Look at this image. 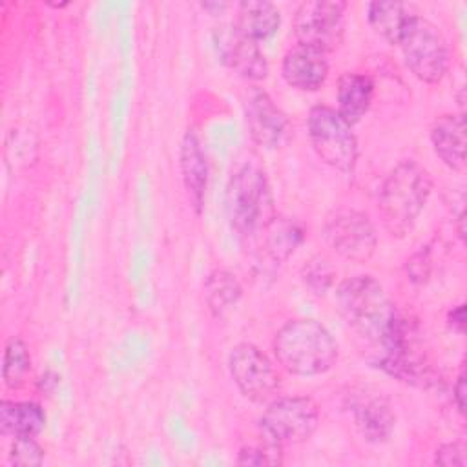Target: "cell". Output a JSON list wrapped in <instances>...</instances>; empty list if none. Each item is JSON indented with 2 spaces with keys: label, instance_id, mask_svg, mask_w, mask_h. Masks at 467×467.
I'll list each match as a JSON object with an SVG mask.
<instances>
[{
  "label": "cell",
  "instance_id": "obj_3",
  "mask_svg": "<svg viewBox=\"0 0 467 467\" xmlns=\"http://www.w3.org/2000/svg\"><path fill=\"white\" fill-rule=\"evenodd\" d=\"M277 363L294 376L312 378L328 372L339 356L337 343L325 325L301 317L286 321L274 337Z\"/></svg>",
  "mask_w": 467,
  "mask_h": 467
},
{
  "label": "cell",
  "instance_id": "obj_9",
  "mask_svg": "<svg viewBox=\"0 0 467 467\" xmlns=\"http://www.w3.org/2000/svg\"><path fill=\"white\" fill-rule=\"evenodd\" d=\"M228 370L239 392L252 403H268L277 398L281 378L272 359L252 343H239L228 354Z\"/></svg>",
  "mask_w": 467,
  "mask_h": 467
},
{
  "label": "cell",
  "instance_id": "obj_8",
  "mask_svg": "<svg viewBox=\"0 0 467 467\" xmlns=\"http://www.w3.org/2000/svg\"><path fill=\"white\" fill-rule=\"evenodd\" d=\"M345 9L339 0H306L294 15V36L299 46L330 53L345 36Z\"/></svg>",
  "mask_w": 467,
  "mask_h": 467
},
{
  "label": "cell",
  "instance_id": "obj_1",
  "mask_svg": "<svg viewBox=\"0 0 467 467\" xmlns=\"http://www.w3.org/2000/svg\"><path fill=\"white\" fill-rule=\"evenodd\" d=\"M336 303L345 321L379 348L407 337L405 319L372 275L361 274L341 281L336 290Z\"/></svg>",
  "mask_w": 467,
  "mask_h": 467
},
{
  "label": "cell",
  "instance_id": "obj_28",
  "mask_svg": "<svg viewBox=\"0 0 467 467\" xmlns=\"http://www.w3.org/2000/svg\"><path fill=\"white\" fill-rule=\"evenodd\" d=\"M407 274L412 281L423 283L431 274V257L427 252H418L407 261Z\"/></svg>",
  "mask_w": 467,
  "mask_h": 467
},
{
  "label": "cell",
  "instance_id": "obj_25",
  "mask_svg": "<svg viewBox=\"0 0 467 467\" xmlns=\"http://www.w3.org/2000/svg\"><path fill=\"white\" fill-rule=\"evenodd\" d=\"M334 277L336 272L332 268V265L321 257V255H314L310 257L303 268H301V279L303 283L317 296L325 294L332 285H334Z\"/></svg>",
  "mask_w": 467,
  "mask_h": 467
},
{
  "label": "cell",
  "instance_id": "obj_23",
  "mask_svg": "<svg viewBox=\"0 0 467 467\" xmlns=\"http://www.w3.org/2000/svg\"><path fill=\"white\" fill-rule=\"evenodd\" d=\"M31 370V354L24 339L11 337L5 343L2 358V379L4 385L11 390L20 389L26 383V378Z\"/></svg>",
  "mask_w": 467,
  "mask_h": 467
},
{
  "label": "cell",
  "instance_id": "obj_5",
  "mask_svg": "<svg viewBox=\"0 0 467 467\" xmlns=\"http://www.w3.org/2000/svg\"><path fill=\"white\" fill-rule=\"evenodd\" d=\"M306 135L316 155L341 173H352L358 162V139L337 109L319 104L306 119Z\"/></svg>",
  "mask_w": 467,
  "mask_h": 467
},
{
  "label": "cell",
  "instance_id": "obj_22",
  "mask_svg": "<svg viewBox=\"0 0 467 467\" xmlns=\"http://www.w3.org/2000/svg\"><path fill=\"white\" fill-rule=\"evenodd\" d=\"M259 237L263 241L265 254L274 263H283L301 244L305 234L299 223H296L294 219L275 215L272 223L259 234Z\"/></svg>",
  "mask_w": 467,
  "mask_h": 467
},
{
  "label": "cell",
  "instance_id": "obj_2",
  "mask_svg": "<svg viewBox=\"0 0 467 467\" xmlns=\"http://www.w3.org/2000/svg\"><path fill=\"white\" fill-rule=\"evenodd\" d=\"M432 192L429 171L416 161L398 162L383 179L378 195V212L392 237H405L421 215Z\"/></svg>",
  "mask_w": 467,
  "mask_h": 467
},
{
  "label": "cell",
  "instance_id": "obj_27",
  "mask_svg": "<svg viewBox=\"0 0 467 467\" xmlns=\"http://www.w3.org/2000/svg\"><path fill=\"white\" fill-rule=\"evenodd\" d=\"M465 452H467V449H465L463 441L443 443L434 452V463L443 465V467H452V465L463 467L467 463Z\"/></svg>",
  "mask_w": 467,
  "mask_h": 467
},
{
  "label": "cell",
  "instance_id": "obj_21",
  "mask_svg": "<svg viewBox=\"0 0 467 467\" xmlns=\"http://www.w3.org/2000/svg\"><path fill=\"white\" fill-rule=\"evenodd\" d=\"M241 297L243 286L232 272L224 268H215L208 274L204 281V301L213 317H226L237 306Z\"/></svg>",
  "mask_w": 467,
  "mask_h": 467
},
{
  "label": "cell",
  "instance_id": "obj_24",
  "mask_svg": "<svg viewBox=\"0 0 467 467\" xmlns=\"http://www.w3.org/2000/svg\"><path fill=\"white\" fill-rule=\"evenodd\" d=\"M239 465H281L283 445L263 432L257 441L246 443L237 452Z\"/></svg>",
  "mask_w": 467,
  "mask_h": 467
},
{
  "label": "cell",
  "instance_id": "obj_19",
  "mask_svg": "<svg viewBox=\"0 0 467 467\" xmlns=\"http://www.w3.org/2000/svg\"><path fill=\"white\" fill-rule=\"evenodd\" d=\"M412 18H414V13L403 2H392V0L370 2L367 9V20L370 27L378 36H381L390 46L400 44Z\"/></svg>",
  "mask_w": 467,
  "mask_h": 467
},
{
  "label": "cell",
  "instance_id": "obj_17",
  "mask_svg": "<svg viewBox=\"0 0 467 467\" xmlns=\"http://www.w3.org/2000/svg\"><path fill=\"white\" fill-rule=\"evenodd\" d=\"M374 80L365 73L347 71L337 82V113L350 124H358L370 109Z\"/></svg>",
  "mask_w": 467,
  "mask_h": 467
},
{
  "label": "cell",
  "instance_id": "obj_6",
  "mask_svg": "<svg viewBox=\"0 0 467 467\" xmlns=\"http://www.w3.org/2000/svg\"><path fill=\"white\" fill-rule=\"evenodd\" d=\"M403 60L410 73L425 82L438 84L449 69V44L441 29L431 20L414 15L400 44Z\"/></svg>",
  "mask_w": 467,
  "mask_h": 467
},
{
  "label": "cell",
  "instance_id": "obj_11",
  "mask_svg": "<svg viewBox=\"0 0 467 467\" xmlns=\"http://www.w3.org/2000/svg\"><path fill=\"white\" fill-rule=\"evenodd\" d=\"M213 44L224 66L250 82L268 77V60L259 44L244 36L234 24H223L213 29Z\"/></svg>",
  "mask_w": 467,
  "mask_h": 467
},
{
  "label": "cell",
  "instance_id": "obj_7",
  "mask_svg": "<svg viewBox=\"0 0 467 467\" xmlns=\"http://www.w3.org/2000/svg\"><path fill=\"white\" fill-rule=\"evenodd\" d=\"M259 427L281 445H297L317 431L319 407L306 396H277L266 403Z\"/></svg>",
  "mask_w": 467,
  "mask_h": 467
},
{
  "label": "cell",
  "instance_id": "obj_16",
  "mask_svg": "<svg viewBox=\"0 0 467 467\" xmlns=\"http://www.w3.org/2000/svg\"><path fill=\"white\" fill-rule=\"evenodd\" d=\"M352 414L359 434L370 443H385L394 432V410L389 400L379 394L356 401Z\"/></svg>",
  "mask_w": 467,
  "mask_h": 467
},
{
  "label": "cell",
  "instance_id": "obj_12",
  "mask_svg": "<svg viewBox=\"0 0 467 467\" xmlns=\"http://www.w3.org/2000/svg\"><path fill=\"white\" fill-rule=\"evenodd\" d=\"M243 111L252 140L263 148H277L288 133V117L261 88H248L243 95Z\"/></svg>",
  "mask_w": 467,
  "mask_h": 467
},
{
  "label": "cell",
  "instance_id": "obj_15",
  "mask_svg": "<svg viewBox=\"0 0 467 467\" xmlns=\"http://www.w3.org/2000/svg\"><path fill=\"white\" fill-rule=\"evenodd\" d=\"M431 144L440 161L451 170L465 168V119L463 111L440 115L431 128Z\"/></svg>",
  "mask_w": 467,
  "mask_h": 467
},
{
  "label": "cell",
  "instance_id": "obj_4",
  "mask_svg": "<svg viewBox=\"0 0 467 467\" xmlns=\"http://www.w3.org/2000/svg\"><path fill=\"white\" fill-rule=\"evenodd\" d=\"M226 212L232 228L244 237L259 235L277 215L266 173L254 166H241L226 188Z\"/></svg>",
  "mask_w": 467,
  "mask_h": 467
},
{
  "label": "cell",
  "instance_id": "obj_30",
  "mask_svg": "<svg viewBox=\"0 0 467 467\" xmlns=\"http://www.w3.org/2000/svg\"><path fill=\"white\" fill-rule=\"evenodd\" d=\"M452 392H454L452 398H454V403H456L458 412H460V414H465V372H463V370L458 374Z\"/></svg>",
  "mask_w": 467,
  "mask_h": 467
},
{
  "label": "cell",
  "instance_id": "obj_13",
  "mask_svg": "<svg viewBox=\"0 0 467 467\" xmlns=\"http://www.w3.org/2000/svg\"><path fill=\"white\" fill-rule=\"evenodd\" d=\"M283 78L299 91H317L328 77L327 55L305 46H294L283 57Z\"/></svg>",
  "mask_w": 467,
  "mask_h": 467
},
{
  "label": "cell",
  "instance_id": "obj_18",
  "mask_svg": "<svg viewBox=\"0 0 467 467\" xmlns=\"http://www.w3.org/2000/svg\"><path fill=\"white\" fill-rule=\"evenodd\" d=\"M244 36L255 40H268L281 26V13L275 4L266 0H244L237 4L234 24Z\"/></svg>",
  "mask_w": 467,
  "mask_h": 467
},
{
  "label": "cell",
  "instance_id": "obj_20",
  "mask_svg": "<svg viewBox=\"0 0 467 467\" xmlns=\"http://www.w3.org/2000/svg\"><path fill=\"white\" fill-rule=\"evenodd\" d=\"M46 425L44 409L35 401H0V432L4 436H36Z\"/></svg>",
  "mask_w": 467,
  "mask_h": 467
},
{
  "label": "cell",
  "instance_id": "obj_14",
  "mask_svg": "<svg viewBox=\"0 0 467 467\" xmlns=\"http://www.w3.org/2000/svg\"><path fill=\"white\" fill-rule=\"evenodd\" d=\"M179 168L190 206L195 213H201L208 184V164L201 140L192 130L182 135L179 146Z\"/></svg>",
  "mask_w": 467,
  "mask_h": 467
},
{
  "label": "cell",
  "instance_id": "obj_26",
  "mask_svg": "<svg viewBox=\"0 0 467 467\" xmlns=\"http://www.w3.org/2000/svg\"><path fill=\"white\" fill-rule=\"evenodd\" d=\"M9 462L13 465H40L44 462V449L35 440V436H16L13 438L9 449Z\"/></svg>",
  "mask_w": 467,
  "mask_h": 467
},
{
  "label": "cell",
  "instance_id": "obj_29",
  "mask_svg": "<svg viewBox=\"0 0 467 467\" xmlns=\"http://www.w3.org/2000/svg\"><path fill=\"white\" fill-rule=\"evenodd\" d=\"M447 325L452 332H456L458 336H463V332H465V305L463 303H460L449 310Z\"/></svg>",
  "mask_w": 467,
  "mask_h": 467
},
{
  "label": "cell",
  "instance_id": "obj_10",
  "mask_svg": "<svg viewBox=\"0 0 467 467\" xmlns=\"http://www.w3.org/2000/svg\"><path fill=\"white\" fill-rule=\"evenodd\" d=\"M323 235L339 257L358 265L367 263L378 246L372 221L367 213L352 208L334 210L325 221Z\"/></svg>",
  "mask_w": 467,
  "mask_h": 467
}]
</instances>
